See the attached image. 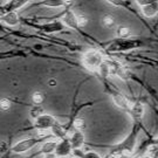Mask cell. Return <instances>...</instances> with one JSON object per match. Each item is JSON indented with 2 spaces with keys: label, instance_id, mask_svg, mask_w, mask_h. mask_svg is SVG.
I'll list each match as a JSON object with an SVG mask.
<instances>
[{
  "label": "cell",
  "instance_id": "cell-1",
  "mask_svg": "<svg viewBox=\"0 0 158 158\" xmlns=\"http://www.w3.org/2000/svg\"><path fill=\"white\" fill-rule=\"evenodd\" d=\"M136 135H137V129L132 130V132L128 136V138L123 141L117 147H115L110 152V158H127L134 151L136 143Z\"/></svg>",
  "mask_w": 158,
  "mask_h": 158
},
{
  "label": "cell",
  "instance_id": "cell-2",
  "mask_svg": "<svg viewBox=\"0 0 158 158\" xmlns=\"http://www.w3.org/2000/svg\"><path fill=\"white\" fill-rule=\"evenodd\" d=\"M104 62V56L100 51L97 49H89L83 54L82 63L88 70L95 72L97 70L102 63Z\"/></svg>",
  "mask_w": 158,
  "mask_h": 158
},
{
  "label": "cell",
  "instance_id": "cell-3",
  "mask_svg": "<svg viewBox=\"0 0 158 158\" xmlns=\"http://www.w3.org/2000/svg\"><path fill=\"white\" fill-rule=\"evenodd\" d=\"M142 42L138 40L132 39H117L110 42V45L107 47L108 52H128L136 49L141 47Z\"/></svg>",
  "mask_w": 158,
  "mask_h": 158
},
{
  "label": "cell",
  "instance_id": "cell-4",
  "mask_svg": "<svg viewBox=\"0 0 158 158\" xmlns=\"http://www.w3.org/2000/svg\"><path fill=\"white\" fill-rule=\"evenodd\" d=\"M56 121L57 119L54 116H52L49 114H44V115L40 116L39 118L33 121V124L39 131H51L52 127L55 124Z\"/></svg>",
  "mask_w": 158,
  "mask_h": 158
},
{
  "label": "cell",
  "instance_id": "cell-5",
  "mask_svg": "<svg viewBox=\"0 0 158 158\" xmlns=\"http://www.w3.org/2000/svg\"><path fill=\"white\" fill-rule=\"evenodd\" d=\"M39 142V138H25L23 141L15 143L12 147V151L15 153H23L27 152L32 148H34Z\"/></svg>",
  "mask_w": 158,
  "mask_h": 158
},
{
  "label": "cell",
  "instance_id": "cell-6",
  "mask_svg": "<svg viewBox=\"0 0 158 158\" xmlns=\"http://www.w3.org/2000/svg\"><path fill=\"white\" fill-rule=\"evenodd\" d=\"M73 151L74 150L72 144H70V141H69V137H67L64 139L59 141L56 150H55V155H56V157H68L72 155Z\"/></svg>",
  "mask_w": 158,
  "mask_h": 158
},
{
  "label": "cell",
  "instance_id": "cell-7",
  "mask_svg": "<svg viewBox=\"0 0 158 158\" xmlns=\"http://www.w3.org/2000/svg\"><path fill=\"white\" fill-rule=\"evenodd\" d=\"M111 98H113L114 103L119 109H122L123 111H127V113H130V110H131L134 103H131L124 95H122L121 93H113L111 94Z\"/></svg>",
  "mask_w": 158,
  "mask_h": 158
},
{
  "label": "cell",
  "instance_id": "cell-8",
  "mask_svg": "<svg viewBox=\"0 0 158 158\" xmlns=\"http://www.w3.org/2000/svg\"><path fill=\"white\" fill-rule=\"evenodd\" d=\"M69 141L73 147V150H80L85 144V134L82 132V130L75 129L72 132V135L69 136Z\"/></svg>",
  "mask_w": 158,
  "mask_h": 158
},
{
  "label": "cell",
  "instance_id": "cell-9",
  "mask_svg": "<svg viewBox=\"0 0 158 158\" xmlns=\"http://www.w3.org/2000/svg\"><path fill=\"white\" fill-rule=\"evenodd\" d=\"M61 21L63 23L64 26H67L69 28H73V29L80 28L79 23H77V17H76V14L72 10H68V11H66L63 13L62 18H61Z\"/></svg>",
  "mask_w": 158,
  "mask_h": 158
},
{
  "label": "cell",
  "instance_id": "cell-10",
  "mask_svg": "<svg viewBox=\"0 0 158 158\" xmlns=\"http://www.w3.org/2000/svg\"><path fill=\"white\" fill-rule=\"evenodd\" d=\"M129 114L131 115L132 119H134V123L139 124L143 116H144V106L142 104L141 102H136V103L132 104V108H131Z\"/></svg>",
  "mask_w": 158,
  "mask_h": 158
},
{
  "label": "cell",
  "instance_id": "cell-11",
  "mask_svg": "<svg viewBox=\"0 0 158 158\" xmlns=\"http://www.w3.org/2000/svg\"><path fill=\"white\" fill-rule=\"evenodd\" d=\"M107 62L109 63L111 75H116V76H118L123 80L127 79V72H125L124 67L121 63L117 62V61H113V60H107Z\"/></svg>",
  "mask_w": 158,
  "mask_h": 158
},
{
  "label": "cell",
  "instance_id": "cell-12",
  "mask_svg": "<svg viewBox=\"0 0 158 158\" xmlns=\"http://www.w3.org/2000/svg\"><path fill=\"white\" fill-rule=\"evenodd\" d=\"M31 0H11L10 2H7L4 7L2 11H5V13L7 12H15L17 10L21 8L23 6H25L27 2H29Z\"/></svg>",
  "mask_w": 158,
  "mask_h": 158
},
{
  "label": "cell",
  "instance_id": "cell-13",
  "mask_svg": "<svg viewBox=\"0 0 158 158\" xmlns=\"http://www.w3.org/2000/svg\"><path fill=\"white\" fill-rule=\"evenodd\" d=\"M52 135L54 136V137H56L59 139H64V138H67L69 136H67V130L64 129V127H63L59 121L55 122V124L52 127Z\"/></svg>",
  "mask_w": 158,
  "mask_h": 158
},
{
  "label": "cell",
  "instance_id": "cell-14",
  "mask_svg": "<svg viewBox=\"0 0 158 158\" xmlns=\"http://www.w3.org/2000/svg\"><path fill=\"white\" fill-rule=\"evenodd\" d=\"M64 25H63L62 21H53V23H45L41 29L45 32V33H56V32H60L62 31Z\"/></svg>",
  "mask_w": 158,
  "mask_h": 158
},
{
  "label": "cell",
  "instance_id": "cell-15",
  "mask_svg": "<svg viewBox=\"0 0 158 158\" xmlns=\"http://www.w3.org/2000/svg\"><path fill=\"white\" fill-rule=\"evenodd\" d=\"M1 21L8 26H17L19 23V17H18L17 12H7L2 14Z\"/></svg>",
  "mask_w": 158,
  "mask_h": 158
},
{
  "label": "cell",
  "instance_id": "cell-16",
  "mask_svg": "<svg viewBox=\"0 0 158 158\" xmlns=\"http://www.w3.org/2000/svg\"><path fill=\"white\" fill-rule=\"evenodd\" d=\"M142 13L143 15L147 18H153L158 14V1L152 2V4H148V5L142 7Z\"/></svg>",
  "mask_w": 158,
  "mask_h": 158
},
{
  "label": "cell",
  "instance_id": "cell-17",
  "mask_svg": "<svg viewBox=\"0 0 158 158\" xmlns=\"http://www.w3.org/2000/svg\"><path fill=\"white\" fill-rule=\"evenodd\" d=\"M57 143L56 141H47L45 143H42V145L40 148V151L44 155H47V153H55V150H56Z\"/></svg>",
  "mask_w": 158,
  "mask_h": 158
},
{
  "label": "cell",
  "instance_id": "cell-18",
  "mask_svg": "<svg viewBox=\"0 0 158 158\" xmlns=\"http://www.w3.org/2000/svg\"><path fill=\"white\" fill-rule=\"evenodd\" d=\"M44 114H46L45 110H44V108H41L40 106H36V104H34L28 111L29 117H31V119H33V121H35L36 118H39L40 116L44 115Z\"/></svg>",
  "mask_w": 158,
  "mask_h": 158
},
{
  "label": "cell",
  "instance_id": "cell-19",
  "mask_svg": "<svg viewBox=\"0 0 158 158\" xmlns=\"http://www.w3.org/2000/svg\"><path fill=\"white\" fill-rule=\"evenodd\" d=\"M40 5L45 6V7L55 8V7H62V6H64V1L63 0H42L40 2Z\"/></svg>",
  "mask_w": 158,
  "mask_h": 158
},
{
  "label": "cell",
  "instance_id": "cell-20",
  "mask_svg": "<svg viewBox=\"0 0 158 158\" xmlns=\"http://www.w3.org/2000/svg\"><path fill=\"white\" fill-rule=\"evenodd\" d=\"M131 31L127 26H118L117 27V36L118 39H129Z\"/></svg>",
  "mask_w": 158,
  "mask_h": 158
},
{
  "label": "cell",
  "instance_id": "cell-21",
  "mask_svg": "<svg viewBox=\"0 0 158 158\" xmlns=\"http://www.w3.org/2000/svg\"><path fill=\"white\" fill-rule=\"evenodd\" d=\"M102 23H103V26L107 27V28H113V27L116 26L115 18H114L113 15H110V14H107V15H104V17L102 18Z\"/></svg>",
  "mask_w": 158,
  "mask_h": 158
},
{
  "label": "cell",
  "instance_id": "cell-22",
  "mask_svg": "<svg viewBox=\"0 0 158 158\" xmlns=\"http://www.w3.org/2000/svg\"><path fill=\"white\" fill-rule=\"evenodd\" d=\"M32 101H33L34 104L41 106L42 102L45 101V94L42 91H39V90L34 91L33 94H32Z\"/></svg>",
  "mask_w": 158,
  "mask_h": 158
},
{
  "label": "cell",
  "instance_id": "cell-23",
  "mask_svg": "<svg viewBox=\"0 0 158 158\" xmlns=\"http://www.w3.org/2000/svg\"><path fill=\"white\" fill-rule=\"evenodd\" d=\"M98 72H100V74H101V76L103 77V79H107L109 75H111L110 67H109V63L107 62V60H104V62L100 66V68H98Z\"/></svg>",
  "mask_w": 158,
  "mask_h": 158
},
{
  "label": "cell",
  "instance_id": "cell-24",
  "mask_svg": "<svg viewBox=\"0 0 158 158\" xmlns=\"http://www.w3.org/2000/svg\"><path fill=\"white\" fill-rule=\"evenodd\" d=\"M85 119L82 118V117H76V118L74 119L73 127L75 128V129L82 130L83 128H85Z\"/></svg>",
  "mask_w": 158,
  "mask_h": 158
},
{
  "label": "cell",
  "instance_id": "cell-25",
  "mask_svg": "<svg viewBox=\"0 0 158 158\" xmlns=\"http://www.w3.org/2000/svg\"><path fill=\"white\" fill-rule=\"evenodd\" d=\"M76 17H77V23H79L80 27H85L87 26V23H88V18L85 17V14H76Z\"/></svg>",
  "mask_w": 158,
  "mask_h": 158
},
{
  "label": "cell",
  "instance_id": "cell-26",
  "mask_svg": "<svg viewBox=\"0 0 158 158\" xmlns=\"http://www.w3.org/2000/svg\"><path fill=\"white\" fill-rule=\"evenodd\" d=\"M12 106V102L8 100V98H2L0 101V107H1V110L2 111H7Z\"/></svg>",
  "mask_w": 158,
  "mask_h": 158
},
{
  "label": "cell",
  "instance_id": "cell-27",
  "mask_svg": "<svg viewBox=\"0 0 158 158\" xmlns=\"http://www.w3.org/2000/svg\"><path fill=\"white\" fill-rule=\"evenodd\" d=\"M108 2H110L111 5L116 6V7H124L125 1L124 0H107Z\"/></svg>",
  "mask_w": 158,
  "mask_h": 158
},
{
  "label": "cell",
  "instance_id": "cell-28",
  "mask_svg": "<svg viewBox=\"0 0 158 158\" xmlns=\"http://www.w3.org/2000/svg\"><path fill=\"white\" fill-rule=\"evenodd\" d=\"M136 1H137V4L141 6V7L148 5V0H136Z\"/></svg>",
  "mask_w": 158,
  "mask_h": 158
},
{
  "label": "cell",
  "instance_id": "cell-29",
  "mask_svg": "<svg viewBox=\"0 0 158 158\" xmlns=\"http://www.w3.org/2000/svg\"><path fill=\"white\" fill-rule=\"evenodd\" d=\"M48 85H51V87H54V85H56V80L55 79H51L48 81Z\"/></svg>",
  "mask_w": 158,
  "mask_h": 158
},
{
  "label": "cell",
  "instance_id": "cell-30",
  "mask_svg": "<svg viewBox=\"0 0 158 158\" xmlns=\"http://www.w3.org/2000/svg\"><path fill=\"white\" fill-rule=\"evenodd\" d=\"M44 158H57L55 153H47V155H44Z\"/></svg>",
  "mask_w": 158,
  "mask_h": 158
},
{
  "label": "cell",
  "instance_id": "cell-31",
  "mask_svg": "<svg viewBox=\"0 0 158 158\" xmlns=\"http://www.w3.org/2000/svg\"><path fill=\"white\" fill-rule=\"evenodd\" d=\"M64 1V6H68V5H70L72 2H73V0H63Z\"/></svg>",
  "mask_w": 158,
  "mask_h": 158
},
{
  "label": "cell",
  "instance_id": "cell-32",
  "mask_svg": "<svg viewBox=\"0 0 158 158\" xmlns=\"http://www.w3.org/2000/svg\"><path fill=\"white\" fill-rule=\"evenodd\" d=\"M142 158H151L150 156H144V157H142Z\"/></svg>",
  "mask_w": 158,
  "mask_h": 158
}]
</instances>
